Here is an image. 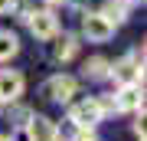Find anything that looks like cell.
<instances>
[{
    "label": "cell",
    "instance_id": "1",
    "mask_svg": "<svg viewBox=\"0 0 147 141\" xmlns=\"http://www.w3.org/2000/svg\"><path fill=\"white\" fill-rule=\"evenodd\" d=\"M108 79H115L118 85H141L144 82V52H131L121 63H111Z\"/></svg>",
    "mask_w": 147,
    "mask_h": 141
},
{
    "label": "cell",
    "instance_id": "2",
    "mask_svg": "<svg viewBox=\"0 0 147 141\" xmlns=\"http://www.w3.org/2000/svg\"><path fill=\"white\" fill-rule=\"evenodd\" d=\"M101 118H105V108H101L98 95H88V99L69 105V121H72L75 128H95Z\"/></svg>",
    "mask_w": 147,
    "mask_h": 141
},
{
    "label": "cell",
    "instance_id": "3",
    "mask_svg": "<svg viewBox=\"0 0 147 141\" xmlns=\"http://www.w3.org/2000/svg\"><path fill=\"white\" fill-rule=\"evenodd\" d=\"M26 26H30V33L36 40H56L59 36V20H56V13L53 10H33V7H26Z\"/></svg>",
    "mask_w": 147,
    "mask_h": 141
},
{
    "label": "cell",
    "instance_id": "4",
    "mask_svg": "<svg viewBox=\"0 0 147 141\" xmlns=\"http://www.w3.org/2000/svg\"><path fill=\"white\" fill-rule=\"evenodd\" d=\"M82 36L88 43H108L115 36V23L101 13H82Z\"/></svg>",
    "mask_w": 147,
    "mask_h": 141
},
{
    "label": "cell",
    "instance_id": "5",
    "mask_svg": "<svg viewBox=\"0 0 147 141\" xmlns=\"http://www.w3.org/2000/svg\"><path fill=\"white\" fill-rule=\"evenodd\" d=\"M75 89H79V82H75L72 76L59 72V76H53L46 85H42V95H46L49 102H59V105H65V102H72Z\"/></svg>",
    "mask_w": 147,
    "mask_h": 141
},
{
    "label": "cell",
    "instance_id": "6",
    "mask_svg": "<svg viewBox=\"0 0 147 141\" xmlns=\"http://www.w3.org/2000/svg\"><path fill=\"white\" fill-rule=\"evenodd\" d=\"M23 89H26V79H23V72H16V69H3V72H0V105H13V102H20Z\"/></svg>",
    "mask_w": 147,
    "mask_h": 141
},
{
    "label": "cell",
    "instance_id": "7",
    "mask_svg": "<svg viewBox=\"0 0 147 141\" xmlns=\"http://www.w3.org/2000/svg\"><path fill=\"white\" fill-rule=\"evenodd\" d=\"M26 141H59V128L46 115H30L26 118Z\"/></svg>",
    "mask_w": 147,
    "mask_h": 141
},
{
    "label": "cell",
    "instance_id": "8",
    "mask_svg": "<svg viewBox=\"0 0 147 141\" xmlns=\"http://www.w3.org/2000/svg\"><path fill=\"white\" fill-rule=\"evenodd\" d=\"M111 105H115V112H144L141 85H121V89L111 95Z\"/></svg>",
    "mask_w": 147,
    "mask_h": 141
},
{
    "label": "cell",
    "instance_id": "9",
    "mask_svg": "<svg viewBox=\"0 0 147 141\" xmlns=\"http://www.w3.org/2000/svg\"><path fill=\"white\" fill-rule=\"evenodd\" d=\"M79 49H82V40L75 36V33H65V36L56 43L53 56H56V63H72V59L79 56Z\"/></svg>",
    "mask_w": 147,
    "mask_h": 141
},
{
    "label": "cell",
    "instance_id": "10",
    "mask_svg": "<svg viewBox=\"0 0 147 141\" xmlns=\"http://www.w3.org/2000/svg\"><path fill=\"white\" fill-rule=\"evenodd\" d=\"M108 69H111V63H108L105 56H92V59H85L82 76L92 79V82H98V79H108Z\"/></svg>",
    "mask_w": 147,
    "mask_h": 141
},
{
    "label": "cell",
    "instance_id": "11",
    "mask_svg": "<svg viewBox=\"0 0 147 141\" xmlns=\"http://www.w3.org/2000/svg\"><path fill=\"white\" fill-rule=\"evenodd\" d=\"M20 52V40H16L13 30H0V63H10V59Z\"/></svg>",
    "mask_w": 147,
    "mask_h": 141
},
{
    "label": "cell",
    "instance_id": "12",
    "mask_svg": "<svg viewBox=\"0 0 147 141\" xmlns=\"http://www.w3.org/2000/svg\"><path fill=\"white\" fill-rule=\"evenodd\" d=\"M98 13H101V16H108V20L118 26V23H124V20H127V3H124V0H108V3L101 7Z\"/></svg>",
    "mask_w": 147,
    "mask_h": 141
},
{
    "label": "cell",
    "instance_id": "13",
    "mask_svg": "<svg viewBox=\"0 0 147 141\" xmlns=\"http://www.w3.org/2000/svg\"><path fill=\"white\" fill-rule=\"evenodd\" d=\"M72 141H98V135H95V128H75Z\"/></svg>",
    "mask_w": 147,
    "mask_h": 141
},
{
    "label": "cell",
    "instance_id": "14",
    "mask_svg": "<svg viewBox=\"0 0 147 141\" xmlns=\"http://www.w3.org/2000/svg\"><path fill=\"white\" fill-rule=\"evenodd\" d=\"M33 115L30 108H13V118H16V125H26V118Z\"/></svg>",
    "mask_w": 147,
    "mask_h": 141
},
{
    "label": "cell",
    "instance_id": "15",
    "mask_svg": "<svg viewBox=\"0 0 147 141\" xmlns=\"http://www.w3.org/2000/svg\"><path fill=\"white\" fill-rule=\"evenodd\" d=\"M13 10H16V0H0V16H7Z\"/></svg>",
    "mask_w": 147,
    "mask_h": 141
},
{
    "label": "cell",
    "instance_id": "16",
    "mask_svg": "<svg viewBox=\"0 0 147 141\" xmlns=\"http://www.w3.org/2000/svg\"><path fill=\"white\" fill-rule=\"evenodd\" d=\"M46 3H49V7H59V3H65V0H46Z\"/></svg>",
    "mask_w": 147,
    "mask_h": 141
},
{
    "label": "cell",
    "instance_id": "17",
    "mask_svg": "<svg viewBox=\"0 0 147 141\" xmlns=\"http://www.w3.org/2000/svg\"><path fill=\"white\" fill-rule=\"evenodd\" d=\"M0 141H13V138H7V135H0Z\"/></svg>",
    "mask_w": 147,
    "mask_h": 141
},
{
    "label": "cell",
    "instance_id": "18",
    "mask_svg": "<svg viewBox=\"0 0 147 141\" xmlns=\"http://www.w3.org/2000/svg\"><path fill=\"white\" fill-rule=\"evenodd\" d=\"M59 141H62V138H59Z\"/></svg>",
    "mask_w": 147,
    "mask_h": 141
}]
</instances>
